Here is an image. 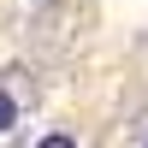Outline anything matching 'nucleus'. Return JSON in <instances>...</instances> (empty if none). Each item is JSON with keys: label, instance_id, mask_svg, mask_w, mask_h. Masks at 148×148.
<instances>
[{"label": "nucleus", "instance_id": "1", "mask_svg": "<svg viewBox=\"0 0 148 148\" xmlns=\"http://www.w3.org/2000/svg\"><path fill=\"white\" fill-rule=\"evenodd\" d=\"M12 125H18V101H12V95H6V89H0V136H6V130H12Z\"/></svg>", "mask_w": 148, "mask_h": 148}, {"label": "nucleus", "instance_id": "2", "mask_svg": "<svg viewBox=\"0 0 148 148\" xmlns=\"http://www.w3.org/2000/svg\"><path fill=\"white\" fill-rule=\"evenodd\" d=\"M36 148H77V136H65V130H53V136H42Z\"/></svg>", "mask_w": 148, "mask_h": 148}]
</instances>
